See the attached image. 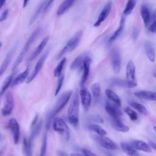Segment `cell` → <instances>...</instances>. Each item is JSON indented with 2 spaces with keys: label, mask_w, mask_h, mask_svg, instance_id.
Returning <instances> with one entry per match:
<instances>
[{
  "label": "cell",
  "mask_w": 156,
  "mask_h": 156,
  "mask_svg": "<svg viewBox=\"0 0 156 156\" xmlns=\"http://www.w3.org/2000/svg\"><path fill=\"white\" fill-rule=\"evenodd\" d=\"M88 129L96 133L99 136H105L107 133L106 131L99 125L96 124H91L88 126Z\"/></svg>",
  "instance_id": "32"
},
{
  "label": "cell",
  "mask_w": 156,
  "mask_h": 156,
  "mask_svg": "<svg viewBox=\"0 0 156 156\" xmlns=\"http://www.w3.org/2000/svg\"><path fill=\"white\" fill-rule=\"evenodd\" d=\"M12 54H13V51H10L9 52L5 58H4L3 62L2 63L1 66H0V77L4 73V72L6 71L10 62V60H11V58H12Z\"/></svg>",
  "instance_id": "29"
},
{
  "label": "cell",
  "mask_w": 156,
  "mask_h": 156,
  "mask_svg": "<svg viewBox=\"0 0 156 156\" xmlns=\"http://www.w3.org/2000/svg\"><path fill=\"white\" fill-rule=\"evenodd\" d=\"M72 94L73 91L68 90L62 93V95H60V96L58 98L53 110L51 112H50L46 116V127L48 130L49 129L52 119L54 118L55 115H57L60 111H62V109L65 107V106L66 105V104L70 99Z\"/></svg>",
  "instance_id": "1"
},
{
  "label": "cell",
  "mask_w": 156,
  "mask_h": 156,
  "mask_svg": "<svg viewBox=\"0 0 156 156\" xmlns=\"http://www.w3.org/2000/svg\"><path fill=\"white\" fill-rule=\"evenodd\" d=\"M126 77L127 80L133 81L135 78V66L132 60L128 62L126 66Z\"/></svg>",
  "instance_id": "26"
},
{
  "label": "cell",
  "mask_w": 156,
  "mask_h": 156,
  "mask_svg": "<svg viewBox=\"0 0 156 156\" xmlns=\"http://www.w3.org/2000/svg\"><path fill=\"white\" fill-rule=\"evenodd\" d=\"M130 105L132 106V107H133V108L136 110L140 113L143 114L144 115H146L147 114V110L144 105H143L139 102H134V101L130 102Z\"/></svg>",
  "instance_id": "34"
},
{
  "label": "cell",
  "mask_w": 156,
  "mask_h": 156,
  "mask_svg": "<svg viewBox=\"0 0 156 156\" xmlns=\"http://www.w3.org/2000/svg\"><path fill=\"white\" fill-rule=\"evenodd\" d=\"M140 14H141V18L143 19V23H144L145 26L146 27L148 26L151 21V14L149 9H148V7L146 5H143L141 7Z\"/></svg>",
  "instance_id": "19"
},
{
  "label": "cell",
  "mask_w": 156,
  "mask_h": 156,
  "mask_svg": "<svg viewBox=\"0 0 156 156\" xmlns=\"http://www.w3.org/2000/svg\"><path fill=\"white\" fill-rule=\"evenodd\" d=\"M136 4V0H128L125 9L123 11V14L124 15H128L130 14L133 10Z\"/></svg>",
  "instance_id": "37"
},
{
  "label": "cell",
  "mask_w": 156,
  "mask_h": 156,
  "mask_svg": "<svg viewBox=\"0 0 156 156\" xmlns=\"http://www.w3.org/2000/svg\"><path fill=\"white\" fill-rule=\"evenodd\" d=\"M8 127L12 132L13 135V143L15 144L18 143L20 140V126L15 118H11L9 121L8 122Z\"/></svg>",
  "instance_id": "9"
},
{
  "label": "cell",
  "mask_w": 156,
  "mask_h": 156,
  "mask_svg": "<svg viewBox=\"0 0 156 156\" xmlns=\"http://www.w3.org/2000/svg\"><path fill=\"white\" fill-rule=\"evenodd\" d=\"M138 34H139V32H138V30L137 29H134L133 31V39L135 40L137 37H138Z\"/></svg>",
  "instance_id": "47"
},
{
  "label": "cell",
  "mask_w": 156,
  "mask_h": 156,
  "mask_svg": "<svg viewBox=\"0 0 156 156\" xmlns=\"http://www.w3.org/2000/svg\"><path fill=\"white\" fill-rule=\"evenodd\" d=\"M40 30H41V27H37L34 30V32L30 35V37L27 39V41L26 42V43H25V44L24 46L23 49H22L21 52L19 54L18 57H17V58L16 59V60L15 61V62H14V63L13 65L12 69L13 71H14L18 68V66L20 65V64L21 63V62L23 61V60L24 57H25L26 54L28 52L30 47L31 46V45L32 44L34 41L35 40V39L38 36Z\"/></svg>",
  "instance_id": "3"
},
{
  "label": "cell",
  "mask_w": 156,
  "mask_h": 156,
  "mask_svg": "<svg viewBox=\"0 0 156 156\" xmlns=\"http://www.w3.org/2000/svg\"><path fill=\"white\" fill-rule=\"evenodd\" d=\"M79 96L80 97V101L83 107L87 110L91 103V95L90 93L87 88L83 87L79 91Z\"/></svg>",
  "instance_id": "11"
},
{
  "label": "cell",
  "mask_w": 156,
  "mask_h": 156,
  "mask_svg": "<svg viewBox=\"0 0 156 156\" xmlns=\"http://www.w3.org/2000/svg\"><path fill=\"white\" fill-rule=\"evenodd\" d=\"M82 154L84 155V156H98L96 154H94L92 151L85 148L82 149Z\"/></svg>",
  "instance_id": "44"
},
{
  "label": "cell",
  "mask_w": 156,
  "mask_h": 156,
  "mask_svg": "<svg viewBox=\"0 0 156 156\" xmlns=\"http://www.w3.org/2000/svg\"><path fill=\"white\" fill-rule=\"evenodd\" d=\"M82 37V31H78L71 38H70L66 45L62 49L60 52L58 54L57 56V59H60L67 52H72L74 49H75L77 46L79 45L81 38Z\"/></svg>",
  "instance_id": "4"
},
{
  "label": "cell",
  "mask_w": 156,
  "mask_h": 156,
  "mask_svg": "<svg viewBox=\"0 0 156 156\" xmlns=\"http://www.w3.org/2000/svg\"><path fill=\"white\" fill-rule=\"evenodd\" d=\"M121 146L123 151L128 156H141L137 151L132 147L129 143H122L121 144Z\"/></svg>",
  "instance_id": "27"
},
{
  "label": "cell",
  "mask_w": 156,
  "mask_h": 156,
  "mask_svg": "<svg viewBox=\"0 0 156 156\" xmlns=\"http://www.w3.org/2000/svg\"><path fill=\"white\" fill-rule=\"evenodd\" d=\"M85 57V56H83V55H79L76 58H75L71 64L70 68L72 70H75L77 68H82L83 62Z\"/></svg>",
  "instance_id": "31"
},
{
  "label": "cell",
  "mask_w": 156,
  "mask_h": 156,
  "mask_svg": "<svg viewBox=\"0 0 156 156\" xmlns=\"http://www.w3.org/2000/svg\"><path fill=\"white\" fill-rule=\"evenodd\" d=\"M64 78H65V76L63 74L61 75L60 77H58V82H57V87L55 88V91L54 93V95L56 96L60 92L63 83V80H64Z\"/></svg>",
  "instance_id": "41"
},
{
  "label": "cell",
  "mask_w": 156,
  "mask_h": 156,
  "mask_svg": "<svg viewBox=\"0 0 156 156\" xmlns=\"http://www.w3.org/2000/svg\"><path fill=\"white\" fill-rule=\"evenodd\" d=\"M112 6V2H110V1L105 4V5L102 11L101 12V13L98 18V20L94 23V24H93L94 27L99 26L101 24V23L106 20V18L108 17V16L109 15V14L110 13Z\"/></svg>",
  "instance_id": "12"
},
{
  "label": "cell",
  "mask_w": 156,
  "mask_h": 156,
  "mask_svg": "<svg viewBox=\"0 0 156 156\" xmlns=\"http://www.w3.org/2000/svg\"><path fill=\"white\" fill-rule=\"evenodd\" d=\"M150 144H151V147H152L154 149H155V150L156 151V144L154 143H153V142L150 141Z\"/></svg>",
  "instance_id": "52"
},
{
  "label": "cell",
  "mask_w": 156,
  "mask_h": 156,
  "mask_svg": "<svg viewBox=\"0 0 156 156\" xmlns=\"http://www.w3.org/2000/svg\"><path fill=\"white\" fill-rule=\"evenodd\" d=\"M14 98L10 91H8L5 96L4 106L2 108V114L4 116H8L11 114L14 107Z\"/></svg>",
  "instance_id": "6"
},
{
  "label": "cell",
  "mask_w": 156,
  "mask_h": 156,
  "mask_svg": "<svg viewBox=\"0 0 156 156\" xmlns=\"http://www.w3.org/2000/svg\"><path fill=\"white\" fill-rule=\"evenodd\" d=\"M91 119L93 121L98 122V123H102L104 122L103 119L101 118V116H100L98 115H94L92 116Z\"/></svg>",
  "instance_id": "45"
},
{
  "label": "cell",
  "mask_w": 156,
  "mask_h": 156,
  "mask_svg": "<svg viewBox=\"0 0 156 156\" xmlns=\"http://www.w3.org/2000/svg\"><path fill=\"white\" fill-rule=\"evenodd\" d=\"M57 156H68V154L65 152H64L63 151H57Z\"/></svg>",
  "instance_id": "48"
},
{
  "label": "cell",
  "mask_w": 156,
  "mask_h": 156,
  "mask_svg": "<svg viewBox=\"0 0 156 156\" xmlns=\"http://www.w3.org/2000/svg\"><path fill=\"white\" fill-rule=\"evenodd\" d=\"M66 62V58H63L58 63L57 66L55 68L54 70V75L55 77H60L62 75V72L64 65Z\"/></svg>",
  "instance_id": "35"
},
{
  "label": "cell",
  "mask_w": 156,
  "mask_h": 156,
  "mask_svg": "<svg viewBox=\"0 0 156 156\" xmlns=\"http://www.w3.org/2000/svg\"><path fill=\"white\" fill-rule=\"evenodd\" d=\"M47 134L44 133L43 137V140H42V144L40 149V156H45V154L46 152V149H47Z\"/></svg>",
  "instance_id": "39"
},
{
  "label": "cell",
  "mask_w": 156,
  "mask_h": 156,
  "mask_svg": "<svg viewBox=\"0 0 156 156\" xmlns=\"http://www.w3.org/2000/svg\"><path fill=\"white\" fill-rule=\"evenodd\" d=\"M2 43L1 42V41H0V48H1V46H2Z\"/></svg>",
  "instance_id": "53"
},
{
  "label": "cell",
  "mask_w": 156,
  "mask_h": 156,
  "mask_svg": "<svg viewBox=\"0 0 156 156\" xmlns=\"http://www.w3.org/2000/svg\"><path fill=\"white\" fill-rule=\"evenodd\" d=\"M91 91L93 94V96L94 99H97L99 98L101 94V85L98 82L94 83L91 86Z\"/></svg>",
  "instance_id": "38"
},
{
  "label": "cell",
  "mask_w": 156,
  "mask_h": 156,
  "mask_svg": "<svg viewBox=\"0 0 156 156\" xmlns=\"http://www.w3.org/2000/svg\"><path fill=\"white\" fill-rule=\"evenodd\" d=\"M53 129L60 133L63 140L68 141L70 137L69 128L65 122V121L60 118H55L53 121Z\"/></svg>",
  "instance_id": "5"
},
{
  "label": "cell",
  "mask_w": 156,
  "mask_h": 156,
  "mask_svg": "<svg viewBox=\"0 0 156 156\" xmlns=\"http://www.w3.org/2000/svg\"><path fill=\"white\" fill-rule=\"evenodd\" d=\"M48 41H49V37L48 36L44 37L42 40V41L40 43V44L37 46V48L35 49V50L34 51V52L30 55V57L29 58V60H34L41 52V51H43L44 48L46 46V44L48 43Z\"/></svg>",
  "instance_id": "25"
},
{
  "label": "cell",
  "mask_w": 156,
  "mask_h": 156,
  "mask_svg": "<svg viewBox=\"0 0 156 156\" xmlns=\"http://www.w3.org/2000/svg\"><path fill=\"white\" fill-rule=\"evenodd\" d=\"M124 24H125V18L124 16H122L120 20L118 28L114 32V33L112 35V36L108 39V45H110L115 40H116L118 38V37L119 36V35L121 34V33L122 32L124 27Z\"/></svg>",
  "instance_id": "20"
},
{
  "label": "cell",
  "mask_w": 156,
  "mask_h": 156,
  "mask_svg": "<svg viewBox=\"0 0 156 156\" xmlns=\"http://www.w3.org/2000/svg\"><path fill=\"white\" fill-rule=\"evenodd\" d=\"M31 142L26 137L23 139V152L24 156H33L32 152Z\"/></svg>",
  "instance_id": "30"
},
{
  "label": "cell",
  "mask_w": 156,
  "mask_h": 156,
  "mask_svg": "<svg viewBox=\"0 0 156 156\" xmlns=\"http://www.w3.org/2000/svg\"><path fill=\"white\" fill-rule=\"evenodd\" d=\"M144 49L149 60L154 62L155 58V50L153 44L149 41H146L144 43Z\"/></svg>",
  "instance_id": "17"
},
{
  "label": "cell",
  "mask_w": 156,
  "mask_h": 156,
  "mask_svg": "<svg viewBox=\"0 0 156 156\" xmlns=\"http://www.w3.org/2000/svg\"><path fill=\"white\" fill-rule=\"evenodd\" d=\"M153 75H154V77L156 78V73H154Z\"/></svg>",
  "instance_id": "54"
},
{
  "label": "cell",
  "mask_w": 156,
  "mask_h": 156,
  "mask_svg": "<svg viewBox=\"0 0 156 156\" xmlns=\"http://www.w3.org/2000/svg\"><path fill=\"white\" fill-rule=\"evenodd\" d=\"M105 94L107 96V98H108V99H110V101L113 102L117 106H118V107L121 106V103L120 98L114 91H113L111 90L107 89L105 90Z\"/></svg>",
  "instance_id": "28"
},
{
  "label": "cell",
  "mask_w": 156,
  "mask_h": 156,
  "mask_svg": "<svg viewBox=\"0 0 156 156\" xmlns=\"http://www.w3.org/2000/svg\"><path fill=\"white\" fill-rule=\"evenodd\" d=\"M6 0H0V9H1L4 5Z\"/></svg>",
  "instance_id": "50"
},
{
  "label": "cell",
  "mask_w": 156,
  "mask_h": 156,
  "mask_svg": "<svg viewBox=\"0 0 156 156\" xmlns=\"http://www.w3.org/2000/svg\"><path fill=\"white\" fill-rule=\"evenodd\" d=\"M42 125H43V121L40 119V120H38V122L35 125L32 126L31 132H30V135L29 139L31 143H32V141L35 139V138L40 133L42 128Z\"/></svg>",
  "instance_id": "24"
},
{
  "label": "cell",
  "mask_w": 156,
  "mask_h": 156,
  "mask_svg": "<svg viewBox=\"0 0 156 156\" xmlns=\"http://www.w3.org/2000/svg\"><path fill=\"white\" fill-rule=\"evenodd\" d=\"M54 1V0H47L46 4L45 7H44V10H43V12H46L49 9L51 5L52 4Z\"/></svg>",
  "instance_id": "46"
},
{
  "label": "cell",
  "mask_w": 156,
  "mask_h": 156,
  "mask_svg": "<svg viewBox=\"0 0 156 156\" xmlns=\"http://www.w3.org/2000/svg\"><path fill=\"white\" fill-rule=\"evenodd\" d=\"M76 1V0H64L58 7L57 10V15L58 16H60L64 14L69 9L70 7H72Z\"/></svg>",
  "instance_id": "22"
},
{
  "label": "cell",
  "mask_w": 156,
  "mask_h": 156,
  "mask_svg": "<svg viewBox=\"0 0 156 156\" xmlns=\"http://www.w3.org/2000/svg\"><path fill=\"white\" fill-rule=\"evenodd\" d=\"M111 62L113 72L118 74L121 70V58L120 52L116 48H113L111 51Z\"/></svg>",
  "instance_id": "8"
},
{
  "label": "cell",
  "mask_w": 156,
  "mask_h": 156,
  "mask_svg": "<svg viewBox=\"0 0 156 156\" xmlns=\"http://www.w3.org/2000/svg\"><path fill=\"white\" fill-rule=\"evenodd\" d=\"M91 58L88 56H85L82 65V76L80 80V86L82 87H83L85 83H86L90 74V64H91Z\"/></svg>",
  "instance_id": "10"
},
{
  "label": "cell",
  "mask_w": 156,
  "mask_h": 156,
  "mask_svg": "<svg viewBox=\"0 0 156 156\" xmlns=\"http://www.w3.org/2000/svg\"><path fill=\"white\" fill-rule=\"evenodd\" d=\"M105 108L107 113L111 116L112 118H120V116L122 115L121 112L116 108V107L112 105L109 102H107Z\"/></svg>",
  "instance_id": "18"
},
{
  "label": "cell",
  "mask_w": 156,
  "mask_h": 156,
  "mask_svg": "<svg viewBox=\"0 0 156 156\" xmlns=\"http://www.w3.org/2000/svg\"><path fill=\"white\" fill-rule=\"evenodd\" d=\"M79 94L76 90L68 110V119L74 127L77 126L79 121Z\"/></svg>",
  "instance_id": "2"
},
{
  "label": "cell",
  "mask_w": 156,
  "mask_h": 156,
  "mask_svg": "<svg viewBox=\"0 0 156 156\" xmlns=\"http://www.w3.org/2000/svg\"><path fill=\"white\" fill-rule=\"evenodd\" d=\"M149 31L152 33L156 32V15L154 21L149 26Z\"/></svg>",
  "instance_id": "42"
},
{
  "label": "cell",
  "mask_w": 156,
  "mask_h": 156,
  "mask_svg": "<svg viewBox=\"0 0 156 156\" xmlns=\"http://www.w3.org/2000/svg\"><path fill=\"white\" fill-rule=\"evenodd\" d=\"M29 0H23V7L24 8L27 6L28 2H29Z\"/></svg>",
  "instance_id": "51"
},
{
  "label": "cell",
  "mask_w": 156,
  "mask_h": 156,
  "mask_svg": "<svg viewBox=\"0 0 156 156\" xmlns=\"http://www.w3.org/2000/svg\"><path fill=\"white\" fill-rule=\"evenodd\" d=\"M111 83L113 85L125 87L128 88H132L136 87L137 83L133 80H122L120 79H115L111 81Z\"/></svg>",
  "instance_id": "15"
},
{
  "label": "cell",
  "mask_w": 156,
  "mask_h": 156,
  "mask_svg": "<svg viewBox=\"0 0 156 156\" xmlns=\"http://www.w3.org/2000/svg\"><path fill=\"white\" fill-rule=\"evenodd\" d=\"M9 10L8 9L5 10L1 13V15H0V23L5 21L7 19V16L9 15Z\"/></svg>",
  "instance_id": "43"
},
{
  "label": "cell",
  "mask_w": 156,
  "mask_h": 156,
  "mask_svg": "<svg viewBox=\"0 0 156 156\" xmlns=\"http://www.w3.org/2000/svg\"><path fill=\"white\" fill-rule=\"evenodd\" d=\"M48 54H49V51H47L39 58V60L37 62V63H36V65H35V66L34 68L33 71L32 72V73L29 76V77L27 79V80H26L27 83H29L30 82H31L35 78V77L38 75V74L39 73V72L40 71V70L41 69V68L43 66L44 63V62H45V60H46V58L48 55Z\"/></svg>",
  "instance_id": "7"
},
{
  "label": "cell",
  "mask_w": 156,
  "mask_h": 156,
  "mask_svg": "<svg viewBox=\"0 0 156 156\" xmlns=\"http://www.w3.org/2000/svg\"><path fill=\"white\" fill-rule=\"evenodd\" d=\"M124 112L127 113V115L129 116L130 119L132 121H136L138 119V115L136 113V112H135L134 110H132L129 107H126L124 109Z\"/></svg>",
  "instance_id": "40"
},
{
  "label": "cell",
  "mask_w": 156,
  "mask_h": 156,
  "mask_svg": "<svg viewBox=\"0 0 156 156\" xmlns=\"http://www.w3.org/2000/svg\"><path fill=\"white\" fill-rule=\"evenodd\" d=\"M70 156H84V155H83V154H79V153H75V152H73V153H71Z\"/></svg>",
  "instance_id": "49"
},
{
  "label": "cell",
  "mask_w": 156,
  "mask_h": 156,
  "mask_svg": "<svg viewBox=\"0 0 156 156\" xmlns=\"http://www.w3.org/2000/svg\"><path fill=\"white\" fill-rule=\"evenodd\" d=\"M98 141L102 147L107 150H116L118 149L117 144L113 141L104 136L98 137Z\"/></svg>",
  "instance_id": "13"
},
{
  "label": "cell",
  "mask_w": 156,
  "mask_h": 156,
  "mask_svg": "<svg viewBox=\"0 0 156 156\" xmlns=\"http://www.w3.org/2000/svg\"><path fill=\"white\" fill-rule=\"evenodd\" d=\"M130 146L133 147L136 150L143 151L145 152H151V147L150 146L141 140H133L131 141L130 143Z\"/></svg>",
  "instance_id": "14"
},
{
  "label": "cell",
  "mask_w": 156,
  "mask_h": 156,
  "mask_svg": "<svg viewBox=\"0 0 156 156\" xmlns=\"http://www.w3.org/2000/svg\"><path fill=\"white\" fill-rule=\"evenodd\" d=\"M12 80H13V76L12 75H10L5 78V79L4 80V82L2 83V87L0 89V96H1L4 93V92L6 91V90L11 85Z\"/></svg>",
  "instance_id": "36"
},
{
  "label": "cell",
  "mask_w": 156,
  "mask_h": 156,
  "mask_svg": "<svg viewBox=\"0 0 156 156\" xmlns=\"http://www.w3.org/2000/svg\"><path fill=\"white\" fill-rule=\"evenodd\" d=\"M111 125L117 131L122 132H127L129 130V127L124 124L121 121L120 118H111Z\"/></svg>",
  "instance_id": "16"
},
{
  "label": "cell",
  "mask_w": 156,
  "mask_h": 156,
  "mask_svg": "<svg viewBox=\"0 0 156 156\" xmlns=\"http://www.w3.org/2000/svg\"><path fill=\"white\" fill-rule=\"evenodd\" d=\"M29 67H27L23 72H22V73H20L19 74L17 75V76L12 80V83H11L10 85L12 86V87H14V86L21 84L26 79H27V77L29 76Z\"/></svg>",
  "instance_id": "21"
},
{
  "label": "cell",
  "mask_w": 156,
  "mask_h": 156,
  "mask_svg": "<svg viewBox=\"0 0 156 156\" xmlns=\"http://www.w3.org/2000/svg\"><path fill=\"white\" fill-rule=\"evenodd\" d=\"M46 1L47 0H45L44 1H43L41 4H40V5L38 6V9L36 10V11L35 12V13H34V15H32V16L31 17L30 20V22H29V24H33L35 21L37 20V18H38V15L41 13V12L42 11H43L44 8L45 7V5L46 4Z\"/></svg>",
  "instance_id": "33"
},
{
  "label": "cell",
  "mask_w": 156,
  "mask_h": 156,
  "mask_svg": "<svg viewBox=\"0 0 156 156\" xmlns=\"http://www.w3.org/2000/svg\"><path fill=\"white\" fill-rule=\"evenodd\" d=\"M136 96L141 99L156 101V92L149 91H139L135 93Z\"/></svg>",
  "instance_id": "23"
}]
</instances>
